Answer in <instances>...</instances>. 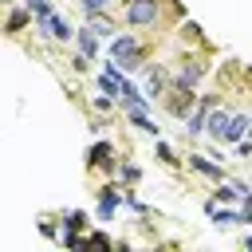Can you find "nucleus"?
Wrapping results in <instances>:
<instances>
[{
  "label": "nucleus",
  "mask_w": 252,
  "mask_h": 252,
  "mask_svg": "<svg viewBox=\"0 0 252 252\" xmlns=\"http://www.w3.org/2000/svg\"><path fill=\"white\" fill-rule=\"evenodd\" d=\"M248 134H252V118H248V114H232L224 142H240V138H248Z\"/></svg>",
  "instance_id": "4468645a"
},
{
  "label": "nucleus",
  "mask_w": 252,
  "mask_h": 252,
  "mask_svg": "<svg viewBox=\"0 0 252 252\" xmlns=\"http://www.w3.org/2000/svg\"><path fill=\"white\" fill-rule=\"evenodd\" d=\"M83 4V12H106L110 8V0H79Z\"/></svg>",
  "instance_id": "aec40b11"
},
{
  "label": "nucleus",
  "mask_w": 252,
  "mask_h": 252,
  "mask_svg": "<svg viewBox=\"0 0 252 252\" xmlns=\"http://www.w3.org/2000/svg\"><path fill=\"white\" fill-rule=\"evenodd\" d=\"M201 75H205V67H201V63H185V67L173 75V87H177V91H193V87L201 83Z\"/></svg>",
  "instance_id": "0eeeda50"
},
{
  "label": "nucleus",
  "mask_w": 252,
  "mask_h": 252,
  "mask_svg": "<svg viewBox=\"0 0 252 252\" xmlns=\"http://www.w3.org/2000/svg\"><path fill=\"white\" fill-rule=\"evenodd\" d=\"M118 205H126V193H118L114 185H102V193H98V220H114Z\"/></svg>",
  "instance_id": "7ed1b4c3"
},
{
  "label": "nucleus",
  "mask_w": 252,
  "mask_h": 252,
  "mask_svg": "<svg viewBox=\"0 0 252 252\" xmlns=\"http://www.w3.org/2000/svg\"><path fill=\"white\" fill-rule=\"evenodd\" d=\"M126 110V122L130 126H138V130H146V134H158V126L150 122V110H142V106H122Z\"/></svg>",
  "instance_id": "ddd939ff"
},
{
  "label": "nucleus",
  "mask_w": 252,
  "mask_h": 252,
  "mask_svg": "<svg viewBox=\"0 0 252 252\" xmlns=\"http://www.w3.org/2000/svg\"><path fill=\"white\" fill-rule=\"evenodd\" d=\"M205 213L213 217V224H217V228H228V224H240V213H232V209H217V201H205Z\"/></svg>",
  "instance_id": "9b49d317"
},
{
  "label": "nucleus",
  "mask_w": 252,
  "mask_h": 252,
  "mask_svg": "<svg viewBox=\"0 0 252 252\" xmlns=\"http://www.w3.org/2000/svg\"><path fill=\"white\" fill-rule=\"evenodd\" d=\"M118 102H122V106H142V110H150V94H142L134 83H122V91H118Z\"/></svg>",
  "instance_id": "1a4fd4ad"
},
{
  "label": "nucleus",
  "mask_w": 252,
  "mask_h": 252,
  "mask_svg": "<svg viewBox=\"0 0 252 252\" xmlns=\"http://www.w3.org/2000/svg\"><path fill=\"white\" fill-rule=\"evenodd\" d=\"M4 4H16V0H4Z\"/></svg>",
  "instance_id": "393cba45"
},
{
  "label": "nucleus",
  "mask_w": 252,
  "mask_h": 252,
  "mask_svg": "<svg viewBox=\"0 0 252 252\" xmlns=\"http://www.w3.org/2000/svg\"><path fill=\"white\" fill-rule=\"evenodd\" d=\"M161 20V0H126V24L130 28H154Z\"/></svg>",
  "instance_id": "f257e3e1"
},
{
  "label": "nucleus",
  "mask_w": 252,
  "mask_h": 252,
  "mask_svg": "<svg viewBox=\"0 0 252 252\" xmlns=\"http://www.w3.org/2000/svg\"><path fill=\"white\" fill-rule=\"evenodd\" d=\"M228 122H232V114H228V110H220V106H213V110H209V118H205V134H209V138H217V142H224Z\"/></svg>",
  "instance_id": "20e7f679"
},
{
  "label": "nucleus",
  "mask_w": 252,
  "mask_h": 252,
  "mask_svg": "<svg viewBox=\"0 0 252 252\" xmlns=\"http://www.w3.org/2000/svg\"><path fill=\"white\" fill-rule=\"evenodd\" d=\"M75 43H79V55H87V59L98 55V32L94 28H79L75 32Z\"/></svg>",
  "instance_id": "6e6552de"
},
{
  "label": "nucleus",
  "mask_w": 252,
  "mask_h": 252,
  "mask_svg": "<svg viewBox=\"0 0 252 252\" xmlns=\"http://www.w3.org/2000/svg\"><path fill=\"white\" fill-rule=\"evenodd\" d=\"M87 158H91V165H98V169H118V161H114V146L110 142H94L91 150H87Z\"/></svg>",
  "instance_id": "39448f33"
},
{
  "label": "nucleus",
  "mask_w": 252,
  "mask_h": 252,
  "mask_svg": "<svg viewBox=\"0 0 252 252\" xmlns=\"http://www.w3.org/2000/svg\"><path fill=\"white\" fill-rule=\"evenodd\" d=\"M63 224H67V232H79V228L87 224V213H83V209H71V213L63 217Z\"/></svg>",
  "instance_id": "dca6fc26"
},
{
  "label": "nucleus",
  "mask_w": 252,
  "mask_h": 252,
  "mask_svg": "<svg viewBox=\"0 0 252 252\" xmlns=\"http://www.w3.org/2000/svg\"><path fill=\"white\" fill-rule=\"evenodd\" d=\"M240 220H252V193H244V205H240Z\"/></svg>",
  "instance_id": "4be33fe9"
},
{
  "label": "nucleus",
  "mask_w": 252,
  "mask_h": 252,
  "mask_svg": "<svg viewBox=\"0 0 252 252\" xmlns=\"http://www.w3.org/2000/svg\"><path fill=\"white\" fill-rule=\"evenodd\" d=\"M32 20H35V16H32V8H28V4H24V8H16V4L8 8V32H20V28H24V24H32Z\"/></svg>",
  "instance_id": "2eb2a0df"
},
{
  "label": "nucleus",
  "mask_w": 252,
  "mask_h": 252,
  "mask_svg": "<svg viewBox=\"0 0 252 252\" xmlns=\"http://www.w3.org/2000/svg\"><path fill=\"white\" fill-rule=\"evenodd\" d=\"M35 32L39 35H47V39H75V32L79 28H71L67 24V16H59V12H47V16H35Z\"/></svg>",
  "instance_id": "f03ea898"
},
{
  "label": "nucleus",
  "mask_w": 252,
  "mask_h": 252,
  "mask_svg": "<svg viewBox=\"0 0 252 252\" xmlns=\"http://www.w3.org/2000/svg\"><path fill=\"white\" fill-rule=\"evenodd\" d=\"M158 94H165V75L150 71V98H158Z\"/></svg>",
  "instance_id": "f3484780"
},
{
  "label": "nucleus",
  "mask_w": 252,
  "mask_h": 252,
  "mask_svg": "<svg viewBox=\"0 0 252 252\" xmlns=\"http://www.w3.org/2000/svg\"><path fill=\"white\" fill-rule=\"evenodd\" d=\"M189 165H193L197 173H205V177H213V181H224V169H220L217 161H209L205 154H189Z\"/></svg>",
  "instance_id": "9d476101"
},
{
  "label": "nucleus",
  "mask_w": 252,
  "mask_h": 252,
  "mask_svg": "<svg viewBox=\"0 0 252 252\" xmlns=\"http://www.w3.org/2000/svg\"><path fill=\"white\" fill-rule=\"evenodd\" d=\"M28 8H32V16H47V12H55L51 8V0H24Z\"/></svg>",
  "instance_id": "a211bd4d"
},
{
  "label": "nucleus",
  "mask_w": 252,
  "mask_h": 252,
  "mask_svg": "<svg viewBox=\"0 0 252 252\" xmlns=\"http://www.w3.org/2000/svg\"><path fill=\"white\" fill-rule=\"evenodd\" d=\"M158 158H161V161H177V158H173V150H169L165 142H158Z\"/></svg>",
  "instance_id": "5701e85b"
},
{
  "label": "nucleus",
  "mask_w": 252,
  "mask_h": 252,
  "mask_svg": "<svg viewBox=\"0 0 252 252\" xmlns=\"http://www.w3.org/2000/svg\"><path fill=\"white\" fill-rule=\"evenodd\" d=\"M209 110H213V94H205V98L197 102V110H189V118H185V134H201V130H205Z\"/></svg>",
  "instance_id": "423d86ee"
},
{
  "label": "nucleus",
  "mask_w": 252,
  "mask_h": 252,
  "mask_svg": "<svg viewBox=\"0 0 252 252\" xmlns=\"http://www.w3.org/2000/svg\"><path fill=\"white\" fill-rule=\"evenodd\" d=\"M244 248H248V252H252V236H248V240H244Z\"/></svg>",
  "instance_id": "b1692460"
},
{
  "label": "nucleus",
  "mask_w": 252,
  "mask_h": 252,
  "mask_svg": "<svg viewBox=\"0 0 252 252\" xmlns=\"http://www.w3.org/2000/svg\"><path fill=\"white\" fill-rule=\"evenodd\" d=\"M118 177H122V181H130V185H134V181H138V177H142V169H138V165H118Z\"/></svg>",
  "instance_id": "6ab92c4d"
},
{
  "label": "nucleus",
  "mask_w": 252,
  "mask_h": 252,
  "mask_svg": "<svg viewBox=\"0 0 252 252\" xmlns=\"http://www.w3.org/2000/svg\"><path fill=\"white\" fill-rule=\"evenodd\" d=\"M110 102H114V94H94V110H110Z\"/></svg>",
  "instance_id": "412c9836"
},
{
  "label": "nucleus",
  "mask_w": 252,
  "mask_h": 252,
  "mask_svg": "<svg viewBox=\"0 0 252 252\" xmlns=\"http://www.w3.org/2000/svg\"><path fill=\"white\" fill-rule=\"evenodd\" d=\"M142 43H138V35L134 32H126V35H114V43H110V55H114V63L122 59V55H130V51H138Z\"/></svg>",
  "instance_id": "f8f14e48"
}]
</instances>
